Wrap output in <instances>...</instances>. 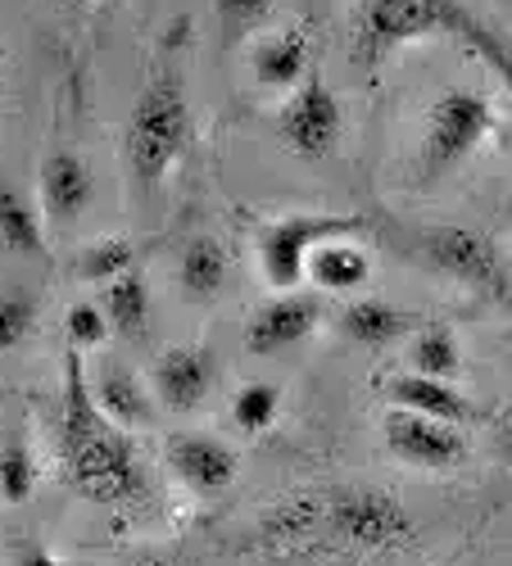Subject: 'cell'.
Segmentation results:
<instances>
[{
    "instance_id": "cell-1",
    "label": "cell",
    "mask_w": 512,
    "mask_h": 566,
    "mask_svg": "<svg viewBox=\"0 0 512 566\" xmlns=\"http://www.w3.org/2000/svg\"><path fill=\"white\" fill-rule=\"evenodd\" d=\"M60 421H64L60 427L64 476L86 503L123 507L146 494V471L136 462V444L101 412L77 349H69L64 358V417Z\"/></svg>"
},
{
    "instance_id": "cell-2",
    "label": "cell",
    "mask_w": 512,
    "mask_h": 566,
    "mask_svg": "<svg viewBox=\"0 0 512 566\" xmlns=\"http://www.w3.org/2000/svg\"><path fill=\"white\" fill-rule=\"evenodd\" d=\"M191 96H186V77L181 69L164 64L146 77L142 96H136L132 114H127V136H123V155L132 177L146 186V191H159V186L173 177V168L181 164V155L191 150Z\"/></svg>"
},
{
    "instance_id": "cell-3",
    "label": "cell",
    "mask_w": 512,
    "mask_h": 566,
    "mask_svg": "<svg viewBox=\"0 0 512 566\" xmlns=\"http://www.w3.org/2000/svg\"><path fill=\"white\" fill-rule=\"evenodd\" d=\"M395 250L412 263H422L427 272L453 281V286L472 291L477 300L512 313V263L485 231L458 222H412V227H395Z\"/></svg>"
},
{
    "instance_id": "cell-4",
    "label": "cell",
    "mask_w": 512,
    "mask_h": 566,
    "mask_svg": "<svg viewBox=\"0 0 512 566\" xmlns=\"http://www.w3.org/2000/svg\"><path fill=\"white\" fill-rule=\"evenodd\" d=\"M490 132H494V105L485 91L445 86L422 123V140H417V155H412V186L431 191L445 177H453L485 146Z\"/></svg>"
},
{
    "instance_id": "cell-5",
    "label": "cell",
    "mask_w": 512,
    "mask_h": 566,
    "mask_svg": "<svg viewBox=\"0 0 512 566\" xmlns=\"http://www.w3.org/2000/svg\"><path fill=\"white\" fill-rule=\"evenodd\" d=\"M367 231L363 213H286L259 231V272L276 295L304 286L309 254L327 241H354Z\"/></svg>"
},
{
    "instance_id": "cell-6",
    "label": "cell",
    "mask_w": 512,
    "mask_h": 566,
    "mask_svg": "<svg viewBox=\"0 0 512 566\" xmlns=\"http://www.w3.org/2000/svg\"><path fill=\"white\" fill-rule=\"evenodd\" d=\"M453 0H363L349 55L363 73L382 69L395 51L427 36H449Z\"/></svg>"
},
{
    "instance_id": "cell-7",
    "label": "cell",
    "mask_w": 512,
    "mask_h": 566,
    "mask_svg": "<svg viewBox=\"0 0 512 566\" xmlns=\"http://www.w3.org/2000/svg\"><path fill=\"white\" fill-rule=\"evenodd\" d=\"M322 531L358 548H408L417 539L412 512L395 494L367 490V485H345L322 494Z\"/></svg>"
},
{
    "instance_id": "cell-8",
    "label": "cell",
    "mask_w": 512,
    "mask_h": 566,
    "mask_svg": "<svg viewBox=\"0 0 512 566\" xmlns=\"http://www.w3.org/2000/svg\"><path fill=\"white\" fill-rule=\"evenodd\" d=\"M276 132H282L286 150L317 164L327 159L336 146H341V132H345V109H341V96L327 86V77L309 73L282 105V118H276Z\"/></svg>"
},
{
    "instance_id": "cell-9",
    "label": "cell",
    "mask_w": 512,
    "mask_h": 566,
    "mask_svg": "<svg viewBox=\"0 0 512 566\" xmlns=\"http://www.w3.org/2000/svg\"><path fill=\"white\" fill-rule=\"evenodd\" d=\"M168 471L181 481L186 494L196 499H222L241 476V458L227 440L209 436V431H177L164 444Z\"/></svg>"
},
{
    "instance_id": "cell-10",
    "label": "cell",
    "mask_w": 512,
    "mask_h": 566,
    "mask_svg": "<svg viewBox=\"0 0 512 566\" xmlns=\"http://www.w3.org/2000/svg\"><path fill=\"white\" fill-rule=\"evenodd\" d=\"M382 440L412 471H453V467L468 462V440H462L458 427H445V421L417 417V412H404V408L386 412Z\"/></svg>"
},
{
    "instance_id": "cell-11",
    "label": "cell",
    "mask_w": 512,
    "mask_h": 566,
    "mask_svg": "<svg viewBox=\"0 0 512 566\" xmlns=\"http://www.w3.org/2000/svg\"><path fill=\"white\" fill-rule=\"evenodd\" d=\"M213 381H218V363H213V354L205 345H173L150 367L155 403L168 408V412L205 408V399L213 395Z\"/></svg>"
},
{
    "instance_id": "cell-12",
    "label": "cell",
    "mask_w": 512,
    "mask_h": 566,
    "mask_svg": "<svg viewBox=\"0 0 512 566\" xmlns=\"http://www.w3.org/2000/svg\"><path fill=\"white\" fill-rule=\"evenodd\" d=\"M91 200H96V177H91L86 159L77 150H51L41 159V177H36V209L45 218V227H73Z\"/></svg>"
},
{
    "instance_id": "cell-13",
    "label": "cell",
    "mask_w": 512,
    "mask_h": 566,
    "mask_svg": "<svg viewBox=\"0 0 512 566\" xmlns=\"http://www.w3.org/2000/svg\"><path fill=\"white\" fill-rule=\"evenodd\" d=\"M317 322H322V304L313 295H300V291L272 295L268 304L254 308V317L245 326V349L259 354V358L295 349V345H304L317 332Z\"/></svg>"
},
{
    "instance_id": "cell-14",
    "label": "cell",
    "mask_w": 512,
    "mask_h": 566,
    "mask_svg": "<svg viewBox=\"0 0 512 566\" xmlns=\"http://www.w3.org/2000/svg\"><path fill=\"white\" fill-rule=\"evenodd\" d=\"M86 381H91V395H96L101 412L114 421L118 431L132 436V431L155 427L159 403H155V390H150L146 376H136V371L123 367V363H105L96 376H86Z\"/></svg>"
},
{
    "instance_id": "cell-15",
    "label": "cell",
    "mask_w": 512,
    "mask_h": 566,
    "mask_svg": "<svg viewBox=\"0 0 512 566\" xmlns=\"http://www.w3.org/2000/svg\"><path fill=\"white\" fill-rule=\"evenodd\" d=\"M386 395H390V408L445 421V427H468V421H477L472 399L462 395L458 386H449V381H431V376L399 371V376H390V381H386Z\"/></svg>"
},
{
    "instance_id": "cell-16",
    "label": "cell",
    "mask_w": 512,
    "mask_h": 566,
    "mask_svg": "<svg viewBox=\"0 0 512 566\" xmlns=\"http://www.w3.org/2000/svg\"><path fill=\"white\" fill-rule=\"evenodd\" d=\"M231 259L218 235H191L177 254V291L191 304H213L227 291Z\"/></svg>"
},
{
    "instance_id": "cell-17",
    "label": "cell",
    "mask_w": 512,
    "mask_h": 566,
    "mask_svg": "<svg viewBox=\"0 0 512 566\" xmlns=\"http://www.w3.org/2000/svg\"><path fill=\"white\" fill-rule=\"evenodd\" d=\"M250 73L263 91H295L309 77V36L300 28H282L254 45Z\"/></svg>"
},
{
    "instance_id": "cell-18",
    "label": "cell",
    "mask_w": 512,
    "mask_h": 566,
    "mask_svg": "<svg viewBox=\"0 0 512 566\" xmlns=\"http://www.w3.org/2000/svg\"><path fill=\"white\" fill-rule=\"evenodd\" d=\"M336 326L345 340H354L363 349H390L412 332V317L390 300H354L341 308Z\"/></svg>"
},
{
    "instance_id": "cell-19",
    "label": "cell",
    "mask_w": 512,
    "mask_h": 566,
    "mask_svg": "<svg viewBox=\"0 0 512 566\" xmlns=\"http://www.w3.org/2000/svg\"><path fill=\"white\" fill-rule=\"evenodd\" d=\"M372 276V254L358 241H327L309 254L304 281H313L317 291L327 295H354L358 286H367Z\"/></svg>"
},
{
    "instance_id": "cell-20",
    "label": "cell",
    "mask_w": 512,
    "mask_h": 566,
    "mask_svg": "<svg viewBox=\"0 0 512 566\" xmlns=\"http://www.w3.org/2000/svg\"><path fill=\"white\" fill-rule=\"evenodd\" d=\"M96 304L105 308L114 336H123V340L146 336V326H150V286H146L142 268H132V272L114 276L109 286H101V300Z\"/></svg>"
},
{
    "instance_id": "cell-21",
    "label": "cell",
    "mask_w": 512,
    "mask_h": 566,
    "mask_svg": "<svg viewBox=\"0 0 512 566\" xmlns=\"http://www.w3.org/2000/svg\"><path fill=\"white\" fill-rule=\"evenodd\" d=\"M449 36H458L462 45H468V51L499 77V86L512 96V41L503 32H494L468 6H458V0H453V10H449Z\"/></svg>"
},
{
    "instance_id": "cell-22",
    "label": "cell",
    "mask_w": 512,
    "mask_h": 566,
    "mask_svg": "<svg viewBox=\"0 0 512 566\" xmlns=\"http://www.w3.org/2000/svg\"><path fill=\"white\" fill-rule=\"evenodd\" d=\"M408 371L412 376H431V381H458L462 371V349L458 336L449 332L445 322H427L422 332H412L408 340Z\"/></svg>"
},
{
    "instance_id": "cell-23",
    "label": "cell",
    "mask_w": 512,
    "mask_h": 566,
    "mask_svg": "<svg viewBox=\"0 0 512 566\" xmlns=\"http://www.w3.org/2000/svg\"><path fill=\"white\" fill-rule=\"evenodd\" d=\"M0 245L28 259L45 254V218L14 186H0Z\"/></svg>"
},
{
    "instance_id": "cell-24",
    "label": "cell",
    "mask_w": 512,
    "mask_h": 566,
    "mask_svg": "<svg viewBox=\"0 0 512 566\" xmlns=\"http://www.w3.org/2000/svg\"><path fill=\"white\" fill-rule=\"evenodd\" d=\"M36 494V458L23 431H6L0 436V503H28Z\"/></svg>"
},
{
    "instance_id": "cell-25",
    "label": "cell",
    "mask_w": 512,
    "mask_h": 566,
    "mask_svg": "<svg viewBox=\"0 0 512 566\" xmlns=\"http://www.w3.org/2000/svg\"><path fill=\"white\" fill-rule=\"evenodd\" d=\"M132 268H136V250L123 241V235H101V241H91L77 254V276L86 286H109L114 276H123Z\"/></svg>"
},
{
    "instance_id": "cell-26",
    "label": "cell",
    "mask_w": 512,
    "mask_h": 566,
    "mask_svg": "<svg viewBox=\"0 0 512 566\" xmlns=\"http://www.w3.org/2000/svg\"><path fill=\"white\" fill-rule=\"evenodd\" d=\"M276 412H282V390L268 386V381H250L237 390V399H231V421L245 431V436H263Z\"/></svg>"
},
{
    "instance_id": "cell-27",
    "label": "cell",
    "mask_w": 512,
    "mask_h": 566,
    "mask_svg": "<svg viewBox=\"0 0 512 566\" xmlns=\"http://www.w3.org/2000/svg\"><path fill=\"white\" fill-rule=\"evenodd\" d=\"M64 336H69V349L86 354V349H101L114 332H109V317L96 300H77L69 313H64Z\"/></svg>"
},
{
    "instance_id": "cell-28",
    "label": "cell",
    "mask_w": 512,
    "mask_h": 566,
    "mask_svg": "<svg viewBox=\"0 0 512 566\" xmlns=\"http://www.w3.org/2000/svg\"><path fill=\"white\" fill-rule=\"evenodd\" d=\"M36 332V300L23 291L0 295V349H19Z\"/></svg>"
},
{
    "instance_id": "cell-29",
    "label": "cell",
    "mask_w": 512,
    "mask_h": 566,
    "mask_svg": "<svg viewBox=\"0 0 512 566\" xmlns=\"http://www.w3.org/2000/svg\"><path fill=\"white\" fill-rule=\"evenodd\" d=\"M213 6H218V19L227 32H245L272 14L276 0H213Z\"/></svg>"
},
{
    "instance_id": "cell-30",
    "label": "cell",
    "mask_w": 512,
    "mask_h": 566,
    "mask_svg": "<svg viewBox=\"0 0 512 566\" xmlns=\"http://www.w3.org/2000/svg\"><path fill=\"white\" fill-rule=\"evenodd\" d=\"M14 566H73V562L60 557V553H51L45 544H23V548L14 553Z\"/></svg>"
},
{
    "instance_id": "cell-31",
    "label": "cell",
    "mask_w": 512,
    "mask_h": 566,
    "mask_svg": "<svg viewBox=\"0 0 512 566\" xmlns=\"http://www.w3.org/2000/svg\"><path fill=\"white\" fill-rule=\"evenodd\" d=\"M494 449H499L503 467H512V408H503L494 421Z\"/></svg>"
},
{
    "instance_id": "cell-32",
    "label": "cell",
    "mask_w": 512,
    "mask_h": 566,
    "mask_svg": "<svg viewBox=\"0 0 512 566\" xmlns=\"http://www.w3.org/2000/svg\"><path fill=\"white\" fill-rule=\"evenodd\" d=\"M0 69H6V51H0Z\"/></svg>"
},
{
    "instance_id": "cell-33",
    "label": "cell",
    "mask_w": 512,
    "mask_h": 566,
    "mask_svg": "<svg viewBox=\"0 0 512 566\" xmlns=\"http://www.w3.org/2000/svg\"><path fill=\"white\" fill-rule=\"evenodd\" d=\"M142 566H164V562H142Z\"/></svg>"
}]
</instances>
